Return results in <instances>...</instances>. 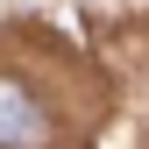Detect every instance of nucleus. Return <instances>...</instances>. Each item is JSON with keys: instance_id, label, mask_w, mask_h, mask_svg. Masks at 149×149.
<instances>
[{"instance_id": "1", "label": "nucleus", "mask_w": 149, "mask_h": 149, "mask_svg": "<svg viewBox=\"0 0 149 149\" xmlns=\"http://www.w3.org/2000/svg\"><path fill=\"white\" fill-rule=\"evenodd\" d=\"M50 142V114L22 78H0V149H43Z\"/></svg>"}]
</instances>
